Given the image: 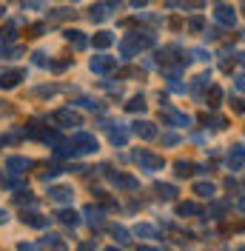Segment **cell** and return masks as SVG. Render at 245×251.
I'll return each mask as SVG.
<instances>
[{
  "mask_svg": "<svg viewBox=\"0 0 245 251\" xmlns=\"http://www.w3.org/2000/svg\"><path fill=\"white\" fill-rule=\"evenodd\" d=\"M154 43H157L154 31H148V29L131 31V34H125V37L120 40V54H122V57H134L137 51H143V49H151Z\"/></svg>",
  "mask_w": 245,
  "mask_h": 251,
  "instance_id": "cell-1",
  "label": "cell"
},
{
  "mask_svg": "<svg viewBox=\"0 0 245 251\" xmlns=\"http://www.w3.org/2000/svg\"><path fill=\"white\" fill-rule=\"evenodd\" d=\"M157 63L163 66L166 75H177V72H183L188 66V57H185V51L180 46H166L157 51Z\"/></svg>",
  "mask_w": 245,
  "mask_h": 251,
  "instance_id": "cell-2",
  "label": "cell"
},
{
  "mask_svg": "<svg viewBox=\"0 0 245 251\" xmlns=\"http://www.w3.org/2000/svg\"><path fill=\"white\" fill-rule=\"evenodd\" d=\"M131 160L140 166V172H163L166 169V160H163V154H154L151 149H134L131 151Z\"/></svg>",
  "mask_w": 245,
  "mask_h": 251,
  "instance_id": "cell-3",
  "label": "cell"
},
{
  "mask_svg": "<svg viewBox=\"0 0 245 251\" xmlns=\"http://www.w3.org/2000/svg\"><path fill=\"white\" fill-rule=\"evenodd\" d=\"M69 146H72V151H74V157L77 154H94L100 146H97V137L94 134H89V131H77L74 137L69 140Z\"/></svg>",
  "mask_w": 245,
  "mask_h": 251,
  "instance_id": "cell-4",
  "label": "cell"
},
{
  "mask_svg": "<svg viewBox=\"0 0 245 251\" xmlns=\"http://www.w3.org/2000/svg\"><path fill=\"white\" fill-rule=\"evenodd\" d=\"M160 117H163L169 126H174V128H183V126L191 123V117H188V114H183V111H177V109H171L166 100H160Z\"/></svg>",
  "mask_w": 245,
  "mask_h": 251,
  "instance_id": "cell-5",
  "label": "cell"
},
{
  "mask_svg": "<svg viewBox=\"0 0 245 251\" xmlns=\"http://www.w3.org/2000/svg\"><path fill=\"white\" fill-rule=\"evenodd\" d=\"M103 172H106V177L111 180V186L114 188H122V191H134V188L140 186L137 180L131 177V174H122V172H108V166H103Z\"/></svg>",
  "mask_w": 245,
  "mask_h": 251,
  "instance_id": "cell-6",
  "label": "cell"
},
{
  "mask_svg": "<svg viewBox=\"0 0 245 251\" xmlns=\"http://www.w3.org/2000/svg\"><path fill=\"white\" fill-rule=\"evenodd\" d=\"M108 143L111 146H117V149H122L125 143H128V134H131V128L125 123H108Z\"/></svg>",
  "mask_w": 245,
  "mask_h": 251,
  "instance_id": "cell-7",
  "label": "cell"
},
{
  "mask_svg": "<svg viewBox=\"0 0 245 251\" xmlns=\"http://www.w3.org/2000/svg\"><path fill=\"white\" fill-rule=\"evenodd\" d=\"M225 166H228V172H240L245 166V146L243 143L231 146V151L225 154Z\"/></svg>",
  "mask_w": 245,
  "mask_h": 251,
  "instance_id": "cell-8",
  "label": "cell"
},
{
  "mask_svg": "<svg viewBox=\"0 0 245 251\" xmlns=\"http://www.w3.org/2000/svg\"><path fill=\"white\" fill-rule=\"evenodd\" d=\"M131 131L137 134L140 140H157V137H160L157 123H151V120H137V123L131 126Z\"/></svg>",
  "mask_w": 245,
  "mask_h": 251,
  "instance_id": "cell-9",
  "label": "cell"
},
{
  "mask_svg": "<svg viewBox=\"0 0 245 251\" xmlns=\"http://www.w3.org/2000/svg\"><path fill=\"white\" fill-rule=\"evenodd\" d=\"M214 20L220 23V26L231 29V26L237 23V12H234L231 6H225V3H217V6H214Z\"/></svg>",
  "mask_w": 245,
  "mask_h": 251,
  "instance_id": "cell-10",
  "label": "cell"
},
{
  "mask_svg": "<svg viewBox=\"0 0 245 251\" xmlns=\"http://www.w3.org/2000/svg\"><path fill=\"white\" fill-rule=\"evenodd\" d=\"M83 217L92 226V231H100V228L106 226V217H103V208H100V205H86V208H83Z\"/></svg>",
  "mask_w": 245,
  "mask_h": 251,
  "instance_id": "cell-11",
  "label": "cell"
},
{
  "mask_svg": "<svg viewBox=\"0 0 245 251\" xmlns=\"http://www.w3.org/2000/svg\"><path fill=\"white\" fill-rule=\"evenodd\" d=\"M114 66H117V57H108V54H97V57L89 60V69H92L94 75H106Z\"/></svg>",
  "mask_w": 245,
  "mask_h": 251,
  "instance_id": "cell-12",
  "label": "cell"
},
{
  "mask_svg": "<svg viewBox=\"0 0 245 251\" xmlns=\"http://www.w3.org/2000/svg\"><path fill=\"white\" fill-rule=\"evenodd\" d=\"M20 80H26V69H9V72H0V89H15Z\"/></svg>",
  "mask_w": 245,
  "mask_h": 251,
  "instance_id": "cell-13",
  "label": "cell"
},
{
  "mask_svg": "<svg viewBox=\"0 0 245 251\" xmlns=\"http://www.w3.org/2000/svg\"><path fill=\"white\" fill-rule=\"evenodd\" d=\"M51 120L60 123V126H83V117H80L77 111H72V109H57L54 114H51Z\"/></svg>",
  "mask_w": 245,
  "mask_h": 251,
  "instance_id": "cell-14",
  "label": "cell"
},
{
  "mask_svg": "<svg viewBox=\"0 0 245 251\" xmlns=\"http://www.w3.org/2000/svg\"><path fill=\"white\" fill-rule=\"evenodd\" d=\"M174 174H177V177L205 174V166H197V163H191V160H177V163H174Z\"/></svg>",
  "mask_w": 245,
  "mask_h": 251,
  "instance_id": "cell-15",
  "label": "cell"
},
{
  "mask_svg": "<svg viewBox=\"0 0 245 251\" xmlns=\"http://www.w3.org/2000/svg\"><path fill=\"white\" fill-rule=\"evenodd\" d=\"M34 163H31L29 157H6V172L9 174H23L26 169H31Z\"/></svg>",
  "mask_w": 245,
  "mask_h": 251,
  "instance_id": "cell-16",
  "label": "cell"
},
{
  "mask_svg": "<svg viewBox=\"0 0 245 251\" xmlns=\"http://www.w3.org/2000/svg\"><path fill=\"white\" fill-rule=\"evenodd\" d=\"M49 197H51V200H54V203H72V200H74V191H72V188L69 186H51L49 188Z\"/></svg>",
  "mask_w": 245,
  "mask_h": 251,
  "instance_id": "cell-17",
  "label": "cell"
},
{
  "mask_svg": "<svg viewBox=\"0 0 245 251\" xmlns=\"http://www.w3.org/2000/svg\"><path fill=\"white\" fill-rule=\"evenodd\" d=\"M54 217L60 220L66 228H77V226H80V214H77V211H72V208H60Z\"/></svg>",
  "mask_w": 245,
  "mask_h": 251,
  "instance_id": "cell-18",
  "label": "cell"
},
{
  "mask_svg": "<svg viewBox=\"0 0 245 251\" xmlns=\"http://www.w3.org/2000/svg\"><path fill=\"white\" fill-rule=\"evenodd\" d=\"M26 137H34V140H46L49 137V126H40V120H31L26 126Z\"/></svg>",
  "mask_w": 245,
  "mask_h": 251,
  "instance_id": "cell-19",
  "label": "cell"
},
{
  "mask_svg": "<svg viewBox=\"0 0 245 251\" xmlns=\"http://www.w3.org/2000/svg\"><path fill=\"white\" fill-rule=\"evenodd\" d=\"M111 237L117 240V246L131 249V234H128V228H125V226H111Z\"/></svg>",
  "mask_w": 245,
  "mask_h": 251,
  "instance_id": "cell-20",
  "label": "cell"
},
{
  "mask_svg": "<svg viewBox=\"0 0 245 251\" xmlns=\"http://www.w3.org/2000/svg\"><path fill=\"white\" fill-rule=\"evenodd\" d=\"M154 191H157V197L166 200V203L177 197V186H171V183H154Z\"/></svg>",
  "mask_w": 245,
  "mask_h": 251,
  "instance_id": "cell-21",
  "label": "cell"
},
{
  "mask_svg": "<svg viewBox=\"0 0 245 251\" xmlns=\"http://www.w3.org/2000/svg\"><path fill=\"white\" fill-rule=\"evenodd\" d=\"M63 37H66L74 49H86V46H89V40L83 37V31H77V29H66V31H63Z\"/></svg>",
  "mask_w": 245,
  "mask_h": 251,
  "instance_id": "cell-22",
  "label": "cell"
},
{
  "mask_svg": "<svg viewBox=\"0 0 245 251\" xmlns=\"http://www.w3.org/2000/svg\"><path fill=\"white\" fill-rule=\"evenodd\" d=\"M89 20H92V23H103V20H108V6L106 3L92 6V9H89Z\"/></svg>",
  "mask_w": 245,
  "mask_h": 251,
  "instance_id": "cell-23",
  "label": "cell"
},
{
  "mask_svg": "<svg viewBox=\"0 0 245 251\" xmlns=\"http://www.w3.org/2000/svg\"><path fill=\"white\" fill-rule=\"evenodd\" d=\"M15 37H17V26H15V23H6V26H0V46H9Z\"/></svg>",
  "mask_w": 245,
  "mask_h": 251,
  "instance_id": "cell-24",
  "label": "cell"
},
{
  "mask_svg": "<svg viewBox=\"0 0 245 251\" xmlns=\"http://www.w3.org/2000/svg\"><path fill=\"white\" fill-rule=\"evenodd\" d=\"M177 214H180V217H191V214H205V211H202V205L199 203H180L177 205Z\"/></svg>",
  "mask_w": 245,
  "mask_h": 251,
  "instance_id": "cell-25",
  "label": "cell"
},
{
  "mask_svg": "<svg viewBox=\"0 0 245 251\" xmlns=\"http://www.w3.org/2000/svg\"><path fill=\"white\" fill-rule=\"evenodd\" d=\"M49 220H51V217H43V214H26V211H23V223L31 226V228H46Z\"/></svg>",
  "mask_w": 245,
  "mask_h": 251,
  "instance_id": "cell-26",
  "label": "cell"
},
{
  "mask_svg": "<svg viewBox=\"0 0 245 251\" xmlns=\"http://www.w3.org/2000/svg\"><path fill=\"white\" fill-rule=\"evenodd\" d=\"M194 194H197V197H208V200H211V197L217 194V186H214V183H194Z\"/></svg>",
  "mask_w": 245,
  "mask_h": 251,
  "instance_id": "cell-27",
  "label": "cell"
},
{
  "mask_svg": "<svg viewBox=\"0 0 245 251\" xmlns=\"http://www.w3.org/2000/svg\"><path fill=\"white\" fill-rule=\"evenodd\" d=\"M37 246H46V249H57V251H63L66 249V243H63V237H57V234H46Z\"/></svg>",
  "mask_w": 245,
  "mask_h": 251,
  "instance_id": "cell-28",
  "label": "cell"
},
{
  "mask_svg": "<svg viewBox=\"0 0 245 251\" xmlns=\"http://www.w3.org/2000/svg\"><path fill=\"white\" fill-rule=\"evenodd\" d=\"M114 43V34L111 31H97L94 34V49H108Z\"/></svg>",
  "mask_w": 245,
  "mask_h": 251,
  "instance_id": "cell-29",
  "label": "cell"
},
{
  "mask_svg": "<svg viewBox=\"0 0 245 251\" xmlns=\"http://www.w3.org/2000/svg\"><path fill=\"white\" fill-rule=\"evenodd\" d=\"M125 111H140V114H143V111H146V97H143V94H134V97L125 103Z\"/></svg>",
  "mask_w": 245,
  "mask_h": 251,
  "instance_id": "cell-30",
  "label": "cell"
},
{
  "mask_svg": "<svg viewBox=\"0 0 245 251\" xmlns=\"http://www.w3.org/2000/svg\"><path fill=\"white\" fill-rule=\"evenodd\" d=\"M134 234L143 237V240H154V237H157V228H154V226H148V223H140L137 228H134Z\"/></svg>",
  "mask_w": 245,
  "mask_h": 251,
  "instance_id": "cell-31",
  "label": "cell"
},
{
  "mask_svg": "<svg viewBox=\"0 0 245 251\" xmlns=\"http://www.w3.org/2000/svg\"><path fill=\"white\" fill-rule=\"evenodd\" d=\"M205 100H208V106H211V109H217V106L222 103V89H220V86H211V92H208Z\"/></svg>",
  "mask_w": 245,
  "mask_h": 251,
  "instance_id": "cell-32",
  "label": "cell"
},
{
  "mask_svg": "<svg viewBox=\"0 0 245 251\" xmlns=\"http://www.w3.org/2000/svg\"><path fill=\"white\" fill-rule=\"evenodd\" d=\"M208 80H211V72H202V75H197V77H194V86H191V92L199 94V89H205V86H208Z\"/></svg>",
  "mask_w": 245,
  "mask_h": 251,
  "instance_id": "cell-33",
  "label": "cell"
},
{
  "mask_svg": "<svg viewBox=\"0 0 245 251\" xmlns=\"http://www.w3.org/2000/svg\"><path fill=\"white\" fill-rule=\"evenodd\" d=\"M20 54H23V49H20V46L3 49V51H0V60H15V57H20Z\"/></svg>",
  "mask_w": 245,
  "mask_h": 251,
  "instance_id": "cell-34",
  "label": "cell"
},
{
  "mask_svg": "<svg viewBox=\"0 0 245 251\" xmlns=\"http://www.w3.org/2000/svg\"><path fill=\"white\" fill-rule=\"evenodd\" d=\"M120 80H128V77H143V72L140 69H134V66H128V69H122L120 75H117Z\"/></svg>",
  "mask_w": 245,
  "mask_h": 251,
  "instance_id": "cell-35",
  "label": "cell"
},
{
  "mask_svg": "<svg viewBox=\"0 0 245 251\" xmlns=\"http://www.w3.org/2000/svg\"><path fill=\"white\" fill-rule=\"evenodd\" d=\"M225 208H228V203H225V200H220V203H214V205H211V211H208V217H220V214H222Z\"/></svg>",
  "mask_w": 245,
  "mask_h": 251,
  "instance_id": "cell-36",
  "label": "cell"
},
{
  "mask_svg": "<svg viewBox=\"0 0 245 251\" xmlns=\"http://www.w3.org/2000/svg\"><path fill=\"white\" fill-rule=\"evenodd\" d=\"M66 17H74V12L72 9H54L51 12V20H66Z\"/></svg>",
  "mask_w": 245,
  "mask_h": 251,
  "instance_id": "cell-37",
  "label": "cell"
},
{
  "mask_svg": "<svg viewBox=\"0 0 245 251\" xmlns=\"http://www.w3.org/2000/svg\"><path fill=\"white\" fill-rule=\"evenodd\" d=\"M188 29L191 31H202L205 29V20H202V17H191V20H188Z\"/></svg>",
  "mask_w": 245,
  "mask_h": 251,
  "instance_id": "cell-38",
  "label": "cell"
},
{
  "mask_svg": "<svg viewBox=\"0 0 245 251\" xmlns=\"http://www.w3.org/2000/svg\"><path fill=\"white\" fill-rule=\"evenodd\" d=\"M77 103H80V106H83V109H100V103H97V100H92V97H80V100H77Z\"/></svg>",
  "mask_w": 245,
  "mask_h": 251,
  "instance_id": "cell-39",
  "label": "cell"
},
{
  "mask_svg": "<svg viewBox=\"0 0 245 251\" xmlns=\"http://www.w3.org/2000/svg\"><path fill=\"white\" fill-rule=\"evenodd\" d=\"M177 143H180V134H174V131L163 134V146H177Z\"/></svg>",
  "mask_w": 245,
  "mask_h": 251,
  "instance_id": "cell-40",
  "label": "cell"
},
{
  "mask_svg": "<svg viewBox=\"0 0 245 251\" xmlns=\"http://www.w3.org/2000/svg\"><path fill=\"white\" fill-rule=\"evenodd\" d=\"M169 92L183 94V92H185V86H183V83H177V77H169Z\"/></svg>",
  "mask_w": 245,
  "mask_h": 251,
  "instance_id": "cell-41",
  "label": "cell"
},
{
  "mask_svg": "<svg viewBox=\"0 0 245 251\" xmlns=\"http://www.w3.org/2000/svg\"><path fill=\"white\" fill-rule=\"evenodd\" d=\"M46 31V23H34V26H29V37H40Z\"/></svg>",
  "mask_w": 245,
  "mask_h": 251,
  "instance_id": "cell-42",
  "label": "cell"
},
{
  "mask_svg": "<svg viewBox=\"0 0 245 251\" xmlns=\"http://www.w3.org/2000/svg\"><path fill=\"white\" fill-rule=\"evenodd\" d=\"M191 57H194V60H208L211 54H208L205 49H191Z\"/></svg>",
  "mask_w": 245,
  "mask_h": 251,
  "instance_id": "cell-43",
  "label": "cell"
},
{
  "mask_svg": "<svg viewBox=\"0 0 245 251\" xmlns=\"http://www.w3.org/2000/svg\"><path fill=\"white\" fill-rule=\"evenodd\" d=\"M231 109H234V111H240V114H245V100L234 97V100H231Z\"/></svg>",
  "mask_w": 245,
  "mask_h": 251,
  "instance_id": "cell-44",
  "label": "cell"
},
{
  "mask_svg": "<svg viewBox=\"0 0 245 251\" xmlns=\"http://www.w3.org/2000/svg\"><path fill=\"white\" fill-rule=\"evenodd\" d=\"M183 6H185V9H202V6H205V0H183Z\"/></svg>",
  "mask_w": 245,
  "mask_h": 251,
  "instance_id": "cell-45",
  "label": "cell"
},
{
  "mask_svg": "<svg viewBox=\"0 0 245 251\" xmlns=\"http://www.w3.org/2000/svg\"><path fill=\"white\" fill-rule=\"evenodd\" d=\"M31 57H34V66H49V60H46V54H43V51H34Z\"/></svg>",
  "mask_w": 245,
  "mask_h": 251,
  "instance_id": "cell-46",
  "label": "cell"
},
{
  "mask_svg": "<svg viewBox=\"0 0 245 251\" xmlns=\"http://www.w3.org/2000/svg\"><path fill=\"white\" fill-rule=\"evenodd\" d=\"M234 86H237V92L245 94V75H237V77H234Z\"/></svg>",
  "mask_w": 245,
  "mask_h": 251,
  "instance_id": "cell-47",
  "label": "cell"
},
{
  "mask_svg": "<svg viewBox=\"0 0 245 251\" xmlns=\"http://www.w3.org/2000/svg\"><path fill=\"white\" fill-rule=\"evenodd\" d=\"M49 66H51V69H54V72H63V69H69V66H72V60H60V63H49Z\"/></svg>",
  "mask_w": 245,
  "mask_h": 251,
  "instance_id": "cell-48",
  "label": "cell"
},
{
  "mask_svg": "<svg viewBox=\"0 0 245 251\" xmlns=\"http://www.w3.org/2000/svg\"><path fill=\"white\" fill-rule=\"evenodd\" d=\"M23 6H29V9H40L43 0H23Z\"/></svg>",
  "mask_w": 245,
  "mask_h": 251,
  "instance_id": "cell-49",
  "label": "cell"
},
{
  "mask_svg": "<svg viewBox=\"0 0 245 251\" xmlns=\"http://www.w3.org/2000/svg\"><path fill=\"white\" fill-rule=\"evenodd\" d=\"M220 34H217V29H205V40H217Z\"/></svg>",
  "mask_w": 245,
  "mask_h": 251,
  "instance_id": "cell-50",
  "label": "cell"
},
{
  "mask_svg": "<svg viewBox=\"0 0 245 251\" xmlns=\"http://www.w3.org/2000/svg\"><path fill=\"white\" fill-rule=\"evenodd\" d=\"M146 3H148V0H131V6H134V9H143Z\"/></svg>",
  "mask_w": 245,
  "mask_h": 251,
  "instance_id": "cell-51",
  "label": "cell"
},
{
  "mask_svg": "<svg viewBox=\"0 0 245 251\" xmlns=\"http://www.w3.org/2000/svg\"><path fill=\"white\" fill-rule=\"evenodd\" d=\"M6 220H9V211H6V208H0V223H6Z\"/></svg>",
  "mask_w": 245,
  "mask_h": 251,
  "instance_id": "cell-52",
  "label": "cell"
},
{
  "mask_svg": "<svg viewBox=\"0 0 245 251\" xmlns=\"http://www.w3.org/2000/svg\"><path fill=\"white\" fill-rule=\"evenodd\" d=\"M103 3H106V6H111V3H117V6H120L122 0H103Z\"/></svg>",
  "mask_w": 245,
  "mask_h": 251,
  "instance_id": "cell-53",
  "label": "cell"
},
{
  "mask_svg": "<svg viewBox=\"0 0 245 251\" xmlns=\"http://www.w3.org/2000/svg\"><path fill=\"white\" fill-rule=\"evenodd\" d=\"M240 208H243V211H245V197H243V200H240Z\"/></svg>",
  "mask_w": 245,
  "mask_h": 251,
  "instance_id": "cell-54",
  "label": "cell"
},
{
  "mask_svg": "<svg viewBox=\"0 0 245 251\" xmlns=\"http://www.w3.org/2000/svg\"><path fill=\"white\" fill-rule=\"evenodd\" d=\"M240 63H243V66H245V51H243V54H240Z\"/></svg>",
  "mask_w": 245,
  "mask_h": 251,
  "instance_id": "cell-55",
  "label": "cell"
},
{
  "mask_svg": "<svg viewBox=\"0 0 245 251\" xmlns=\"http://www.w3.org/2000/svg\"><path fill=\"white\" fill-rule=\"evenodd\" d=\"M3 12H6V9H3V6H0V17H3Z\"/></svg>",
  "mask_w": 245,
  "mask_h": 251,
  "instance_id": "cell-56",
  "label": "cell"
}]
</instances>
